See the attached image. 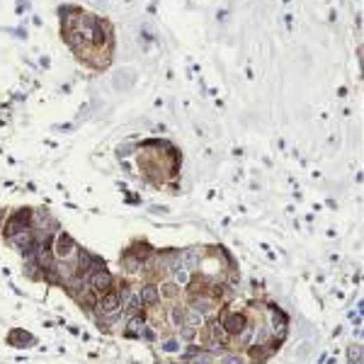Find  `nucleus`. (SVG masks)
I'll list each match as a JSON object with an SVG mask.
<instances>
[{
    "mask_svg": "<svg viewBox=\"0 0 364 364\" xmlns=\"http://www.w3.org/2000/svg\"><path fill=\"white\" fill-rule=\"evenodd\" d=\"M61 39L76 58L92 71H105L112 61L114 29L105 17H97L83 7H61Z\"/></svg>",
    "mask_w": 364,
    "mask_h": 364,
    "instance_id": "nucleus-1",
    "label": "nucleus"
},
{
    "mask_svg": "<svg viewBox=\"0 0 364 364\" xmlns=\"http://www.w3.org/2000/svg\"><path fill=\"white\" fill-rule=\"evenodd\" d=\"M161 350H165V352H180L182 350V345H180V340L177 337H163V342H161Z\"/></svg>",
    "mask_w": 364,
    "mask_h": 364,
    "instance_id": "nucleus-2",
    "label": "nucleus"
}]
</instances>
